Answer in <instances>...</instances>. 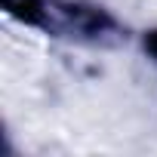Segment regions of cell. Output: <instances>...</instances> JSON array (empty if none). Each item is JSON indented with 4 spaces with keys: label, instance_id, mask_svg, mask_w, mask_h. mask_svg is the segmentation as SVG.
Listing matches in <instances>:
<instances>
[{
    "label": "cell",
    "instance_id": "6da1fadb",
    "mask_svg": "<svg viewBox=\"0 0 157 157\" xmlns=\"http://www.w3.org/2000/svg\"><path fill=\"white\" fill-rule=\"evenodd\" d=\"M145 46H148V49H151V52H154V56H157V34H151V37H148V40H145Z\"/></svg>",
    "mask_w": 157,
    "mask_h": 157
}]
</instances>
